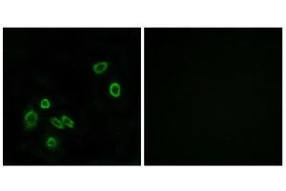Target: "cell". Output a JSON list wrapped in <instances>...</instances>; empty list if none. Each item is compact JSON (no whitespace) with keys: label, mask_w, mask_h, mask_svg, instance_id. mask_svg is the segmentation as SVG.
Here are the masks:
<instances>
[{"label":"cell","mask_w":286,"mask_h":191,"mask_svg":"<svg viewBox=\"0 0 286 191\" xmlns=\"http://www.w3.org/2000/svg\"><path fill=\"white\" fill-rule=\"evenodd\" d=\"M38 121V116L36 112L34 110H30L29 112L26 113V115L24 117V124L26 126L27 129H31L34 128V126H36Z\"/></svg>","instance_id":"6da1fadb"},{"label":"cell","mask_w":286,"mask_h":191,"mask_svg":"<svg viewBox=\"0 0 286 191\" xmlns=\"http://www.w3.org/2000/svg\"><path fill=\"white\" fill-rule=\"evenodd\" d=\"M40 107L42 109H49L51 107V103H50V101L47 98H44L41 101V102H40Z\"/></svg>","instance_id":"52a82bcc"},{"label":"cell","mask_w":286,"mask_h":191,"mask_svg":"<svg viewBox=\"0 0 286 191\" xmlns=\"http://www.w3.org/2000/svg\"><path fill=\"white\" fill-rule=\"evenodd\" d=\"M107 68H108L107 62H99V63H97V64L94 65L93 70L97 75H101L107 70Z\"/></svg>","instance_id":"3957f363"},{"label":"cell","mask_w":286,"mask_h":191,"mask_svg":"<svg viewBox=\"0 0 286 191\" xmlns=\"http://www.w3.org/2000/svg\"><path fill=\"white\" fill-rule=\"evenodd\" d=\"M46 145H47V147L50 148V149H53V148H56L57 146V142H56V140L53 138V137H50L47 139V142H46Z\"/></svg>","instance_id":"5b68a950"},{"label":"cell","mask_w":286,"mask_h":191,"mask_svg":"<svg viewBox=\"0 0 286 191\" xmlns=\"http://www.w3.org/2000/svg\"><path fill=\"white\" fill-rule=\"evenodd\" d=\"M50 121H51V123L53 125V126H56V128H59V129H63L65 127L64 123L62 122V120H60L59 119H56V118H52L51 120H50Z\"/></svg>","instance_id":"277c9868"},{"label":"cell","mask_w":286,"mask_h":191,"mask_svg":"<svg viewBox=\"0 0 286 191\" xmlns=\"http://www.w3.org/2000/svg\"><path fill=\"white\" fill-rule=\"evenodd\" d=\"M62 122L64 123L65 126L70 127V128H74L75 127V122L72 121L70 118H68L67 116H62Z\"/></svg>","instance_id":"8992f818"},{"label":"cell","mask_w":286,"mask_h":191,"mask_svg":"<svg viewBox=\"0 0 286 191\" xmlns=\"http://www.w3.org/2000/svg\"><path fill=\"white\" fill-rule=\"evenodd\" d=\"M120 92H121V88H120V85L117 83V82H113L110 85V88H109V93L113 98H118L120 95Z\"/></svg>","instance_id":"7a4b0ae2"}]
</instances>
